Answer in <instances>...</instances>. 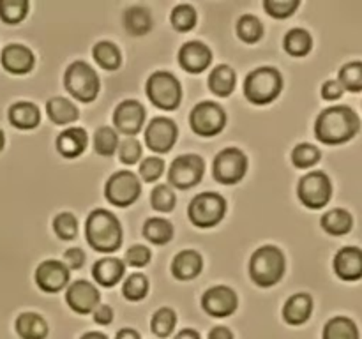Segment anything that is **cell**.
<instances>
[{"mask_svg":"<svg viewBox=\"0 0 362 339\" xmlns=\"http://www.w3.org/2000/svg\"><path fill=\"white\" fill-rule=\"evenodd\" d=\"M361 129V120L350 106H331L318 115L315 134L322 143L341 145L350 141Z\"/></svg>","mask_w":362,"mask_h":339,"instance_id":"obj_1","label":"cell"},{"mask_svg":"<svg viewBox=\"0 0 362 339\" xmlns=\"http://www.w3.org/2000/svg\"><path fill=\"white\" fill-rule=\"evenodd\" d=\"M85 235L88 244L99 253H113L122 244V226L120 221L105 208L90 212L85 225Z\"/></svg>","mask_w":362,"mask_h":339,"instance_id":"obj_2","label":"cell"},{"mask_svg":"<svg viewBox=\"0 0 362 339\" xmlns=\"http://www.w3.org/2000/svg\"><path fill=\"white\" fill-rule=\"evenodd\" d=\"M285 274V256L276 246H264L255 251L250 260V275L258 286H274Z\"/></svg>","mask_w":362,"mask_h":339,"instance_id":"obj_3","label":"cell"},{"mask_svg":"<svg viewBox=\"0 0 362 339\" xmlns=\"http://www.w3.org/2000/svg\"><path fill=\"white\" fill-rule=\"evenodd\" d=\"M283 88V78L274 67H258L247 74L244 83V94L247 101L255 105H269L279 95Z\"/></svg>","mask_w":362,"mask_h":339,"instance_id":"obj_4","label":"cell"},{"mask_svg":"<svg viewBox=\"0 0 362 339\" xmlns=\"http://www.w3.org/2000/svg\"><path fill=\"white\" fill-rule=\"evenodd\" d=\"M64 85L74 99L81 102L94 101L99 92V78L85 62H73L64 74Z\"/></svg>","mask_w":362,"mask_h":339,"instance_id":"obj_5","label":"cell"},{"mask_svg":"<svg viewBox=\"0 0 362 339\" xmlns=\"http://www.w3.org/2000/svg\"><path fill=\"white\" fill-rule=\"evenodd\" d=\"M147 95L161 109H175L182 99V88L172 73L158 71L147 81Z\"/></svg>","mask_w":362,"mask_h":339,"instance_id":"obj_6","label":"cell"},{"mask_svg":"<svg viewBox=\"0 0 362 339\" xmlns=\"http://www.w3.org/2000/svg\"><path fill=\"white\" fill-rule=\"evenodd\" d=\"M187 212H189V219L194 226L211 228L225 218L226 201L218 193H202L193 198Z\"/></svg>","mask_w":362,"mask_h":339,"instance_id":"obj_7","label":"cell"},{"mask_svg":"<svg viewBox=\"0 0 362 339\" xmlns=\"http://www.w3.org/2000/svg\"><path fill=\"white\" fill-rule=\"evenodd\" d=\"M141 186L138 177L133 172H117L108 179L105 187L106 200L115 207H129L138 200Z\"/></svg>","mask_w":362,"mask_h":339,"instance_id":"obj_8","label":"cell"},{"mask_svg":"<svg viewBox=\"0 0 362 339\" xmlns=\"http://www.w3.org/2000/svg\"><path fill=\"white\" fill-rule=\"evenodd\" d=\"M297 194L308 208L317 210V208L325 207L332 196L331 179L324 172H310L300 179Z\"/></svg>","mask_w":362,"mask_h":339,"instance_id":"obj_9","label":"cell"},{"mask_svg":"<svg viewBox=\"0 0 362 339\" xmlns=\"http://www.w3.org/2000/svg\"><path fill=\"white\" fill-rule=\"evenodd\" d=\"M191 129L200 136H216L226 124V113L219 105L212 101L200 102L193 108L189 117Z\"/></svg>","mask_w":362,"mask_h":339,"instance_id":"obj_10","label":"cell"},{"mask_svg":"<svg viewBox=\"0 0 362 339\" xmlns=\"http://www.w3.org/2000/svg\"><path fill=\"white\" fill-rule=\"evenodd\" d=\"M246 170L247 157L243 150L233 147L219 152L214 159V166H212L214 179L221 184H228V186L243 180V177L246 175Z\"/></svg>","mask_w":362,"mask_h":339,"instance_id":"obj_11","label":"cell"},{"mask_svg":"<svg viewBox=\"0 0 362 339\" xmlns=\"http://www.w3.org/2000/svg\"><path fill=\"white\" fill-rule=\"evenodd\" d=\"M205 172V162L200 155L186 154L177 157L168 170V180L179 189H189L197 186Z\"/></svg>","mask_w":362,"mask_h":339,"instance_id":"obj_12","label":"cell"},{"mask_svg":"<svg viewBox=\"0 0 362 339\" xmlns=\"http://www.w3.org/2000/svg\"><path fill=\"white\" fill-rule=\"evenodd\" d=\"M202 306H204L205 313L211 316L226 318L235 313L239 299H237V293L228 286H214L204 293Z\"/></svg>","mask_w":362,"mask_h":339,"instance_id":"obj_13","label":"cell"},{"mask_svg":"<svg viewBox=\"0 0 362 339\" xmlns=\"http://www.w3.org/2000/svg\"><path fill=\"white\" fill-rule=\"evenodd\" d=\"M145 141L152 152H158V154L168 152L177 141L175 122L172 119H166V117L154 119L145 131Z\"/></svg>","mask_w":362,"mask_h":339,"instance_id":"obj_14","label":"cell"},{"mask_svg":"<svg viewBox=\"0 0 362 339\" xmlns=\"http://www.w3.org/2000/svg\"><path fill=\"white\" fill-rule=\"evenodd\" d=\"M35 282L46 293H57L69 282V268L59 260H46L35 270Z\"/></svg>","mask_w":362,"mask_h":339,"instance_id":"obj_15","label":"cell"},{"mask_svg":"<svg viewBox=\"0 0 362 339\" xmlns=\"http://www.w3.org/2000/svg\"><path fill=\"white\" fill-rule=\"evenodd\" d=\"M66 302L74 313H92V311L99 306V292L92 282L76 281L67 288Z\"/></svg>","mask_w":362,"mask_h":339,"instance_id":"obj_16","label":"cell"},{"mask_svg":"<svg viewBox=\"0 0 362 339\" xmlns=\"http://www.w3.org/2000/svg\"><path fill=\"white\" fill-rule=\"evenodd\" d=\"M145 120V109L144 106L138 101H124L117 106L115 113H113V124H115L117 129L124 134H136L141 129Z\"/></svg>","mask_w":362,"mask_h":339,"instance_id":"obj_17","label":"cell"},{"mask_svg":"<svg viewBox=\"0 0 362 339\" xmlns=\"http://www.w3.org/2000/svg\"><path fill=\"white\" fill-rule=\"evenodd\" d=\"M334 272L343 281H357L362 278V249L346 246L334 256Z\"/></svg>","mask_w":362,"mask_h":339,"instance_id":"obj_18","label":"cell"},{"mask_svg":"<svg viewBox=\"0 0 362 339\" xmlns=\"http://www.w3.org/2000/svg\"><path fill=\"white\" fill-rule=\"evenodd\" d=\"M212 62V53L207 44L200 41H191L180 48L179 64L187 73H202Z\"/></svg>","mask_w":362,"mask_h":339,"instance_id":"obj_19","label":"cell"},{"mask_svg":"<svg viewBox=\"0 0 362 339\" xmlns=\"http://www.w3.org/2000/svg\"><path fill=\"white\" fill-rule=\"evenodd\" d=\"M2 66L4 69L13 74H27L34 67V53L23 44H9L2 52Z\"/></svg>","mask_w":362,"mask_h":339,"instance_id":"obj_20","label":"cell"},{"mask_svg":"<svg viewBox=\"0 0 362 339\" xmlns=\"http://www.w3.org/2000/svg\"><path fill=\"white\" fill-rule=\"evenodd\" d=\"M313 299L308 293H296L283 306V318L290 325H303L310 320Z\"/></svg>","mask_w":362,"mask_h":339,"instance_id":"obj_21","label":"cell"},{"mask_svg":"<svg viewBox=\"0 0 362 339\" xmlns=\"http://www.w3.org/2000/svg\"><path fill=\"white\" fill-rule=\"evenodd\" d=\"M87 148V133L81 127H69L57 138V150L64 157H78Z\"/></svg>","mask_w":362,"mask_h":339,"instance_id":"obj_22","label":"cell"},{"mask_svg":"<svg viewBox=\"0 0 362 339\" xmlns=\"http://www.w3.org/2000/svg\"><path fill=\"white\" fill-rule=\"evenodd\" d=\"M202 265H204V260H202L200 254L197 251L187 249L177 254L172 263V272L180 281H189L200 274Z\"/></svg>","mask_w":362,"mask_h":339,"instance_id":"obj_23","label":"cell"},{"mask_svg":"<svg viewBox=\"0 0 362 339\" xmlns=\"http://www.w3.org/2000/svg\"><path fill=\"white\" fill-rule=\"evenodd\" d=\"M9 122L18 129H34L41 122V112L34 102L21 101L9 108Z\"/></svg>","mask_w":362,"mask_h":339,"instance_id":"obj_24","label":"cell"},{"mask_svg":"<svg viewBox=\"0 0 362 339\" xmlns=\"http://www.w3.org/2000/svg\"><path fill=\"white\" fill-rule=\"evenodd\" d=\"M16 327L18 335L21 339H45L48 335V323L45 321V318L39 316L37 313H21L16 318Z\"/></svg>","mask_w":362,"mask_h":339,"instance_id":"obj_25","label":"cell"},{"mask_svg":"<svg viewBox=\"0 0 362 339\" xmlns=\"http://www.w3.org/2000/svg\"><path fill=\"white\" fill-rule=\"evenodd\" d=\"M92 275L95 281L103 286H113L122 279L124 275V261L119 258H103L92 268Z\"/></svg>","mask_w":362,"mask_h":339,"instance_id":"obj_26","label":"cell"},{"mask_svg":"<svg viewBox=\"0 0 362 339\" xmlns=\"http://www.w3.org/2000/svg\"><path fill=\"white\" fill-rule=\"evenodd\" d=\"M354 218L349 210L345 208H332V210L325 212L322 215V228L329 233V235H346L352 230Z\"/></svg>","mask_w":362,"mask_h":339,"instance_id":"obj_27","label":"cell"},{"mask_svg":"<svg viewBox=\"0 0 362 339\" xmlns=\"http://www.w3.org/2000/svg\"><path fill=\"white\" fill-rule=\"evenodd\" d=\"M235 71L230 66H218L209 76V88L219 97H226L235 88Z\"/></svg>","mask_w":362,"mask_h":339,"instance_id":"obj_28","label":"cell"},{"mask_svg":"<svg viewBox=\"0 0 362 339\" xmlns=\"http://www.w3.org/2000/svg\"><path fill=\"white\" fill-rule=\"evenodd\" d=\"M46 113L49 119L59 126H66V124L74 122L78 119V108L74 102H71L66 97H52L46 105Z\"/></svg>","mask_w":362,"mask_h":339,"instance_id":"obj_29","label":"cell"},{"mask_svg":"<svg viewBox=\"0 0 362 339\" xmlns=\"http://www.w3.org/2000/svg\"><path fill=\"white\" fill-rule=\"evenodd\" d=\"M324 339H359V328L356 321L346 316H336L324 327Z\"/></svg>","mask_w":362,"mask_h":339,"instance_id":"obj_30","label":"cell"},{"mask_svg":"<svg viewBox=\"0 0 362 339\" xmlns=\"http://www.w3.org/2000/svg\"><path fill=\"white\" fill-rule=\"evenodd\" d=\"M124 27L131 35H144L152 28V16L145 7H129L124 14Z\"/></svg>","mask_w":362,"mask_h":339,"instance_id":"obj_31","label":"cell"},{"mask_svg":"<svg viewBox=\"0 0 362 339\" xmlns=\"http://www.w3.org/2000/svg\"><path fill=\"white\" fill-rule=\"evenodd\" d=\"M92 55H94L95 62L106 71H115L119 69L120 62H122V55H120V49L117 48V44L110 41H101L94 46L92 49Z\"/></svg>","mask_w":362,"mask_h":339,"instance_id":"obj_32","label":"cell"},{"mask_svg":"<svg viewBox=\"0 0 362 339\" xmlns=\"http://www.w3.org/2000/svg\"><path fill=\"white\" fill-rule=\"evenodd\" d=\"M283 44H285V49L292 56H304L311 52L313 39H311L310 32L304 30V28H292V30L285 35Z\"/></svg>","mask_w":362,"mask_h":339,"instance_id":"obj_33","label":"cell"},{"mask_svg":"<svg viewBox=\"0 0 362 339\" xmlns=\"http://www.w3.org/2000/svg\"><path fill=\"white\" fill-rule=\"evenodd\" d=\"M145 239L151 240L152 244H168L173 237V226L172 222L166 221L163 218H152L145 222L144 226Z\"/></svg>","mask_w":362,"mask_h":339,"instance_id":"obj_34","label":"cell"},{"mask_svg":"<svg viewBox=\"0 0 362 339\" xmlns=\"http://www.w3.org/2000/svg\"><path fill=\"white\" fill-rule=\"evenodd\" d=\"M117 148H119V136H117L115 131L108 126L99 127L94 134V150L99 155L110 157V155L115 154Z\"/></svg>","mask_w":362,"mask_h":339,"instance_id":"obj_35","label":"cell"},{"mask_svg":"<svg viewBox=\"0 0 362 339\" xmlns=\"http://www.w3.org/2000/svg\"><path fill=\"white\" fill-rule=\"evenodd\" d=\"M237 34L244 42H257L260 41L264 35V25L253 14H244L239 21H237Z\"/></svg>","mask_w":362,"mask_h":339,"instance_id":"obj_36","label":"cell"},{"mask_svg":"<svg viewBox=\"0 0 362 339\" xmlns=\"http://www.w3.org/2000/svg\"><path fill=\"white\" fill-rule=\"evenodd\" d=\"M339 83L349 92H362V62H349L339 69Z\"/></svg>","mask_w":362,"mask_h":339,"instance_id":"obj_37","label":"cell"},{"mask_svg":"<svg viewBox=\"0 0 362 339\" xmlns=\"http://www.w3.org/2000/svg\"><path fill=\"white\" fill-rule=\"evenodd\" d=\"M28 13L27 0H0V20L16 25L25 20Z\"/></svg>","mask_w":362,"mask_h":339,"instance_id":"obj_38","label":"cell"},{"mask_svg":"<svg viewBox=\"0 0 362 339\" xmlns=\"http://www.w3.org/2000/svg\"><path fill=\"white\" fill-rule=\"evenodd\" d=\"M177 323V314L175 311L170 309V307H161L154 313L151 321V328L158 338H166V335L172 334V331L175 328Z\"/></svg>","mask_w":362,"mask_h":339,"instance_id":"obj_39","label":"cell"},{"mask_svg":"<svg viewBox=\"0 0 362 339\" xmlns=\"http://www.w3.org/2000/svg\"><path fill=\"white\" fill-rule=\"evenodd\" d=\"M148 292V279L145 278L144 274L136 272V274H131L129 278L124 281L122 286V293L127 300H141Z\"/></svg>","mask_w":362,"mask_h":339,"instance_id":"obj_40","label":"cell"},{"mask_svg":"<svg viewBox=\"0 0 362 339\" xmlns=\"http://www.w3.org/2000/svg\"><path fill=\"white\" fill-rule=\"evenodd\" d=\"M320 161V150L311 143H300L293 148L292 152V162L297 168H311Z\"/></svg>","mask_w":362,"mask_h":339,"instance_id":"obj_41","label":"cell"},{"mask_svg":"<svg viewBox=\"0 0 362 339\" xmlns=\"http://www.w3.org/2000/svg\"><path fill=\"white\" fill-rule=\"evenodd\" d=\"M172 25L179 32H187L197 25V11L189 4H180L172 11Z\"/></svg>","mask_w":362,"mask_h":339,"instance_id":"obj_42","label":"cell"},{"mask_svg":"<svg viewBox=\"0 0 362 339\" xmlns=\"http://www.w3.org/2000/svg\"><path fill=\"white\" fill-rule=\"evenodd\" d=\"M53 230H55L57 237L62 240H73L78 233V221L71 212H60L55 219H53Z\"/></svg>","mask_w":362,"mask_h":339,"instance_id":"obj_43","label":"cell"},{"mask_svg":"<svg viewBox=\"0 0 362 339\" xmlns=\"http://www.w3.org/2000/svg\"><path fill=\"white\" fill-rule=\"evenodd\" d=\"M152 207L158 212H170L175 207V193L170 186H156L151 194Z\"/></svg>","mask_w":362,"mask_h":339,"instance_id":"obj_44","label":"cell"},{"mask_svg":"<svg viewBox=\"0 0 362 339\" xmlns=\"http://www.w3.org/2000/svg\"><path fill=\"white\" fill-rule=\"evenodd\" d=\"M297 7H299V0H265L264 2V9L272 18H279V20H285L290 14L296 13Z\"/></svg>","mask_w":362,"mask_h":339,"instance_id":"obj_45","label":"cell"},{"mask_svg":"<svg viewBox=\"0 0 362 339\" xmlns=\"http://www.w3.org/2000/svg\"><path fill=\"white\" fill-rule=\"evenodd\" d=\"M163 172H165V162H163L161 157L152 155V157H147L141 161L140 175L145 182H156L163 175Z\"/></svg>","mask_w":362,"mask_h":339,"instance_id":"obj_46","label":"cell"},{"mask_svg":"<svg viewBox=\"0 0 362 339\" xmlns=\"http://www.w3.org/2000/svg\"><path fill=\"white\" fill-rule=\"evenodd\" d=\"M119 157L124 165H134L141 157V145L134 138H127L122 143H119Z\"/></svg>","mask_w":362,"mask_h":339,"instance_id":"obj_47","label":"cell"},{"mask_svg":"<svg viewBox=\"0 0 362 339\" xmlns=\"http://www.w3.org/2000/svg\"><path fill=\"white\" fill-rule=\"evenodd\" d=\"M126 261L131 265V267H145V265L151 261V249L147 246H141V244H136V246L129 247L126 253Z\"/></svg>","mask_w":362,"mask_h":339,"instance_id":"obj_48","label":"cell"},{"mask_svg":"<svg viewBox=\"0 0 362 339\" xmlns=\"http://www.w3.org/2000/svg\"><path fill=\"white\" fill-rule=\"evenodd\" d=\"M343 92H345V88L341 87L338 80H329L322 85V97L325 101H336V99L341 97Z\"/></svg>","mask_w":362,"mask_h":339,"instance_id":"obj_49","label":"cell"},{"mask_svg":"<svg viewBox=\"0 0 362 339\" xmlns=\"http://www.w3.org/2000/svg\"><path fill=\"white\" fill-rule=\"evenodd\" d=\"M64 261H66V267L67 268H73V270H76V268H80L81 265L85 263V253L81 249H78V247H73V249H67L66 253H64Z\"/></svg>","mask_w":362,"mask_h":339,"instance_id":"obj_50","label":"cell"},{"mask_svg":"<svg viewBox=\"0 0 362 339\" xmlns=\"http://www.w3.org/2000/svg\"><path fill=\"white\" fill-rule=\"evenodd\" d=\"M113 320V309L105 304H99L94 309V321L99 325H108Z\"/></svg>","mask_w":362,"mask_h":339,"instance_id":"obj_51","label":"cell"},{"mask_svg":"<svg viewBox=\"0 0 362 339\" xmlns=\"http://www.w3.org/2000/svg\"><path fill=\"white\" fill-rule=\"evenodd\" d=\"M209 339H233L232 331L228 327H214L211 332H209Z\"/></svg>","mask_w":362,"mask_h":339,"instance_id":"obj_52","label":"cell"},{"mask_svg":"<svg viewBox=\"0 0 362 339\" xmlns=\"http://www.w3.org/2000/svg\"><path fill=\"white\" fill-rule=\"evenodd\" d=\"M115 339H141V338L136 331H133V328H122V331L117 332Z\"/></svg>","mask_w":362,"mask_h":339,"instance_id":"obj_53","label":"cell"},{"mask_svg":"<svg viewBox=\"0 0 362 339\" xmlns=\"http://www.w3.org/2000/svg\"><path fill=\"white\" fill-rule=\"evenodd\" d=\"M175 339H200V335H198V332L191 331V328H186V331H180Z\"/></svg>","mask_w":362,"mask_h":339,"instance_id":"obj_54","label":"cell"},{"mask_svg":"<svg viewBox=\"0 0 362 339\" xmlns=\"http://www.w3.org/2000/svg\"><path fill=\"white\" fill-rule=\"evenodd\" d=\"M81 339H108L105 334L101 332H87V334L81 335Z\"/></svg>","mask_w":362,"mask_h":339,"instance_id":"obj_55","label":"cell"},{"mask_svg":"<svg viewBox=\"0 0 362 339\" xmlns=\"http://www.w3.org/2000/svg\"><path fill=\"white\" fill-rule=\"evenodd\" d=\"M4 143H6V136H4V131L0 129V150L4 148Z\"/></svg>","mask_w":362,"mask_h":339,"instance_id":"obj_56","label":"cell"}]
</instances>
